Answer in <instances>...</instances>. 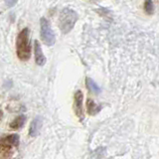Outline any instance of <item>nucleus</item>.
<instances>
[{
  "label": "nucleus",
  "mask_w": 159,
  "mask_h": 159,
  "mask_svg": "<svg viewBox=\"0 0 159 159\" xmlns=\"http://www.w3.org/2000/svg\"><path fill=\"white\" fill-rule=\"evenodd\" d=\"M32 44L30 41V30L24 28L16 38V54L20 61L26 62L31 57Z\"/></svg>",
  "instance_id": "obj_1"
},
{
  "label": "nucleus",
  "mask_w": 159,
  "mask_h": 159,
  "mask_svg": "<svg viewBox=\"0 0 159 159\" xmlns=\"http://www.w3.org/2000/svg\"><path fill=\"white\" fill-rule=\"evenodd\" d=\"M79 19L78 13L74 9L66 7L61 10L59 15V28L63 34H68L74 29Z\"/></svg>",
  "instance_id": "obj_2"
},
{
  "label": "nucleus",
  "mask_w": 159,
  "mask_h": 159,
  "mask_svg": "<svg viewBox=\"0 0 159 159\" xmlns=\"http://www.w3.org/2000/svg\"><path fill=\"white\" fill-rule=\"evenodd\" d=\"M40 36H41L43 43L48 47H52L56 42V38H55L51 24L44 17L40 19Z\"/></svg>",
  "instance_id": "obj_3"
},
{
  "label": "nucleus",
  "mask_w": 159,
  "mask_h": 159,
  "mask_svg": "<svg viewBox=\"0 0 159 159\" xmlns=\"http://www.w3.org/2000/svg\"><path fill=\"white\" fill-rule=\"evenodd\" d=\"M84 94L82 91H77L74 94V111L80 119V121L84 120V108H83Z\"/></svg>",
  "instance_id": "obj_4"
},
{
  "label": "nucleus",
  "mask_w": 159,
  "mask_h": 159,
  "mask_svg": "<svg viewBox=\"0 0 159 159\" xmlns=\"http://www.w3.org/2000/svg\"><path fill=\"white\" fill-rule=\"evenodd\" d=\"M34 55H35V62L38 66H44L46 64L47 59L43 53V49L40 45L38 40L34 41Z\"/></svg>",
  "instance_id": "obj_5"
},
{
  "label": "nucleus",
  "mask_w": 159,
  "mask_h": 159,
  "mask_svg": "<svg viewBox=\"0 0 159 159\" xmlns=\"http://www.w3.org/2000/svg\"><path fill=\"white\" fill-rule=\"evenodd\" d=\"M43 124V118L41 116H36L35 117L29 127V135L31 137H35L38 135L40 129L42 127Z\"/></svg>",
  "instance_id": "obj_6"
},
{
  "label": "nucleus",
  "mask_w": 159,
  "mask_h": 159,
  "mask_svg": "<svg viewBox=\"0 0 159 159\" xmlns=\"http://www.w3.org/2000/svg\"><path fill=\"white\" fill-rule=\"evenodd\" d=\"M0 146H1V150H0V159H11L13 155V146L9 145L7 143L0 142Z\"/></svg>",
  "instance_id": "obj_7"
},
{
  "label": "nucleus",
  "mask_w": 159,
  "mask_h": 159,
  "mask_svg": "<svg viewBox=\"0 0 159 159\" xmlns=\"http://www.w3.org/2000/svg\"><path fill=\"white\" fill-rule=\"evenodd\" d=\"M0 142L7 143L13 147H18L19 142H20V137H19L18 134H8V135L3 136L1 138V141Z\"/></svg>",
  "instance_id": "obj_8"
},
{
  "label": "nucleus",
  "mask_w": 159,
  "mask_h": 159,
  "mask_svg": "<svg viewBox=\"0 0 159 159\" xmlns=\"http://www.w3.org/2000/svg\"><path fill=\"white\" fill-rule=\"evenodd\" d=\"M102 109V106L97 104L92 98L87 99V111L89 116H96L97 113H98Z\"/></svg>",
  "instance_id": "obj_9"
},
{
  "label": "nucleus",
  "mask_w": 159,
  "mask_h": 159,
  "mask_svg": "<svg viewBox=\"0 0 159 159\" xmlns=\"http://www.w3.org/2000/svg\"><path fill=\"white\" fill-rule=\"evenodd\" d=\"M25 122H26V116L21 114V116H19L16 118H14L13 120L10 122L9 127L11 129H20L21 127H23Z\"/></svg>",
  "instance_id": "obj_10"
},
{
  "label": "nucleus",
  "mask_w": 159,
  "mask_h": 159,
  "mask_svg": "<svg viewBox=\"0 0 159 159\" xmlns=\"http://www.w3.org/2000/svg\"><path fill=\"white\" fill-rule=\"evenodd\" d=\"M86 86H87V89H89V91L91 93H93L98 94L99 93L102 92L101 88H99L98 84L93 82V80L91 79V78H86Z\"/></svg>",
  "instance_id": "obj_11"
},
{
  "label": "nucleus",
  "mask_w": 159,
  "mask_h": 159,
  "mask_svg": "<svg viewBox=\"0 0 159 159\" xmlns=\"http://www.w3.org/2000/svg\"><path fill=\"white\" fill-rule=\"evenodd\" d=\"M144 11L148 15H152L154 13V4L152 0H145L144 2Z\"/></svg>",
  "instance_id": "obj_12"
},
{
  "label": "nucleus",
  "mask_w": 159,
  "mask_h": 159,
  "mask_svg": "<svg viewBox=\"0 0 159 159\" xmlns=\"http://www.w3.org/2000/svg\"><path fill=\"white\" fill-rule=\"evenodd\" d=\"M4 2L5 4H6V6L7 7H13L16 5V3L18 2V0H4Z\"/></svg>",
  "instance_id": "obj_13"
}]
</instances>
